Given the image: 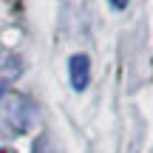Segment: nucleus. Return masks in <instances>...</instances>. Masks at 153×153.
<instances>
[{"mask_svg":"<svg viewBox=\"0 0 153 153\" xmlns=\"http://www.w3.org/2000/svg\"><path fill=\"white\" fill-rule=\"evenodd\" d=\"M6 122H9L11 128H14L17 133H26L28 128H31L34 122V105L28 97H23V94H11L9 99H6Z\"/></svg>","mask_w":153,"mask_h":153,"instance_id":"1","label":"nucleus"},{"mask_svg":"<svg viewBox=\"0 0 153 153\" xmlns=\"http://www.w3.org/2000/svg\"><path fill=\"white\" fill-rule=\"evenodd\" d=\"M68 74H71L74 91L88 88V79H91V60H88L85 54H74L71 60H68Z\"/></svg>","mask_w":153,"mask_h":153,"instance_id":"2","label":"nucleus"},{"mask_svg":"<svg viewBox=\"0 0 153 153\" xmlns=\"http://www.w3.org/2000/svg\"><path fill=\"white\" fill-rule=\"evenodd\" d=\"M111 6H114V9H125L128 0H111Z\"/></svg>","mask_w":153,"mask_h":153,"instance_id":"3","label":"nucleus"},{"mask_svg":"<svg viewBox=\"0 0 153 153\" xmlns=\"http://www.w3.org/2000/svg\"><path fill=\"white\" fill-rule=\"evenodd\" d=\"M3 97H6V79L0 76V99H3Z\"/></svg>","mask_w":153,"mask_h":153,"instance_id":"4","label":"nucleus"},{"mask_svg":"<svg viewBox=\"0 0 153 153\" xmlns=\"http://www.w3.org/2000/svg\"><path fill=\"white\" fill-rule=\"evenodd\" d=\"M0 153H11V150H6V148H0Z\"/></svg>","mask_w":153,"mask_h":153,"instance_id":"5","label":"nucleus"}]
</instances>
